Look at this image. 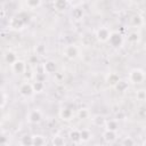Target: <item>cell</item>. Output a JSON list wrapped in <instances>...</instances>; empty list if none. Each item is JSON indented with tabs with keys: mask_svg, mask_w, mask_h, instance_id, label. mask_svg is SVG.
I'll list each match as a JSON object with an SVG mask.
<instances>
[{
	"mask_svg": "<svg viewBox=\"0 0 146 146\" xmlns=\"http://www.w3.org/2000/svg\"><path fill=\"white\" fill-rule=\"evenodd\" d=\"M43 70H44V73H48V74L55 73L56 70H57V64H56V62L52 60V59L47 60L46 63H43Z\"/></svg>",
	"mask_w": 146,
	"mask_h": 146,
	"instance_id": "30bf717a",
	"label": "cell"
},
{
	"mask_svg": "<svg viewBox=\"0 0 146 146\" xmlns=\"http://www.w3.org/2000/svg\"><path fill=\"white\" fill-rule=\"evenodd\" d=\"M43 144H46V140H44L43 136H40V135L33 136V146H41Z\"/></svg>",
	"mask_w": 146,
	"mask_h": 146,
	"instance_id": "cb8c5ba5",
	"label": "cell"
},
{
	"mask_svg": "<svg viewBox=\"0 0 146 146\" xmlns=\"http://www.w3.org/2000/svg\"><path fill=\"white\" fill-rule=\"evenodd\" d=\"M104 127H105L106 130L117 131V129H119V122H117L116 120H106Z\"/></svg>",
	"mask_w": 146,
	"mask_h": 146,
	"instance_id": "2e32d148",
	"label": "cell"
},
{
	"mask_svg": "<svg viewBox=\"0 0 146 146\" xmlns=\"http://www.w3.org/2000/svg\"><path fill=\"white\" fill-rule=\"evenodd\" d=\"M91 121H92V124H94V125H96V127H102V125H105L106 119H105V116H104V115L98 114V115L92 116Z\"/></svg>",
	"mask_w": 146,
	"mask_h": 146,
	"instance_id": "9a60e30c",
	"label": "cell"
},
{
	"mask_svg": "<svg viewBox=\"0 0 146 146\" xmlns=\"http://www.w3.org/2000/svg\"><path fill=\"white\" fill-rule=\"evenodd\" d=\"M25 24H26L25 21H24L18 14H17L16 16H13V17L9 19V27H10L11 30H15V31L22 30Z\"/></svg>",
	"mask_w": 146,
	"mask_h": 146,
	"instance_id": "7a4b0ae2",
	"label": "cell"
},
{
	"mask_svg": "<svg viewBox=\"0 0 146 146\" xmlns=\"http://www.w3.org/2000/svg\"><path fill=\"white\" fill-rule=\"evenodd\" d=\"M68 138L73 141V143H80L81 141V137H80V130L78 129H72L68 133Z\"/></svg>",
	"mask_w": 146,
	"mask_h": 146,
	"instance_id": "d6986e66",
	"label": "cell"
},
{
	"mask_svg": "<svg viewBox=\"0 0 146 146\" xmlns=\"http://www.w3.org/2000/svg\"><path fill=\"white\" fill-rule=\"evenodd\" d=\"M67 6H68L67 0H55L54 1V8L57 11H64L67 8Z\"/></svg>",
	"mask_w": 146,
	"mask_h": 146,
	"instance_id": "5bb4252c",
	"label": "cell"
},
{
	"mask_svg": "<svg viewBox=\"0 0 146 146\" xmlns=\"http://www.w3.org/2000/svg\"><path fill=\"white\" fill-rule=\"evenodd\" d=\"M5 103H6V94L2 92V104H1V107H2V108L5 107Z\"/></svg>",
	"mask_w": 146,
	"mask_h": 146,
	"instance_id": "d6a6232c",
	"label": "cell"
},
{
	"mask_svg": "<svg viewBox=\"0 0 146 146\" xmlns=\"http://www.w3.org/2000/svg\"><path fill=\"white\" fill-rule=\"evenodd\" d=\"M63 55L67 59H75L78 57V55H79V49L74 44H67L63 49Z\"/></svg>",
	"mask_w": 146,
	"mask_h": 146,
	"instance_id": "277c9868",
	"label": "cell"
},
{
	"mask_svg": "<svg viewBox=\"0 0 146 146\" xmlns=\"http://www.w3.org/2000/svg\"><path fill=\"white\" fill-rule=\"evenodd\" d=\"M16 1H25V0H16Z\"/></svg>",
	"mask_w": 146,
	"mask_h": 146,
	"instance_id": "e575fe53",
	"label": "cell"
},
{
	"mask_svg": "<svg viewBox=\"0 0 146 146\" xmlns=\"http://www.w3.org/2000/svg\"><path fill=\"white\" fill-rule=\"evenodd\" d=\"M72 16H73V18H75V19H81L82 16H83V11H82V9H80V8H75V9H73V11H72Z\"/></svg>",
	"mask_w": 146,
	"mask_h": 146,
	"instance_id": "4316f807",
	"label": "cell"
},
{
	"mask_svg": "<svg viewBox=\"0 0 146 146\" xmlns=\"http://www.w3.org/2000/svg\"><path fill=\"white\" fill-rule=\"evenodd\" d=\"M18 92H19V95L23 96V97H26V98H27V97H31V96L34 94L32 83H30V82H23V83L19 86V88H18Z\"/></svg>",
	"mask_w": 146,
	"mask_h": 146,
	"instance_id": "8992f818",
	"label": "cell"
},
{
	"mask_svg": "<svg viewBox=\"0 0 146 146\" xmlns=\"http://www.w3.org/2000/svg\"><path fill=\"white\" fill-rule=\"evenodd\" d=\"M58 115H59L60 120H63V121H70V120H72V117H73L74 114H73V110L72 108H70V107H63L59 111Z\"/></svg>",
	"mask_w": 146,
	"mask_h": 146,
	"instance_id": "9c48e42d",
	"label": "cell"
},
{
	"mask_svg": "<svg viewBox=\"0 0 146 146\" xmlns=\"http://www.w3.org/2000/svg\"><path fill=\"white\" fill-rule=\"evenodd\" d=\"M32 86H33L34 92H41L44 89V83H43L42 80H35V81H33L32 82Z\"/></svg>",
	"mask_w": 146,
	"mask_h": 146,
	"instance_id": "44dd1931",
	"label": "cell"
},
{
	"mask_svg": "<svg viewBox=\"0 0 146 146\" xmlns=\"http://www.w3.org/2000/svg\"><path fill=\"white\" fill-rule=\"evenodd\" d=\"M143 145H146V140H144V141H143Z\"/></svg>",
	"mask_w": 146,
	"mask_h": 146,
	"instance_id": "836d02e7",
	"label": "cell"
},
{
	"mask_svg": "<svg viewBox=\"0 0 146 146\" xmlns=\"http://www.w3.org/2000/svg\"><path fill=\"white\" fill-rule=\"evenodd\" d=\"M52 144H54L55 146H62V145L65 144V141H64V138H63V137L56 136V137H54V139H52Z\"/></svg>",
	"mask_w": 146,
	"mask_h": 146,
	"instance_id": "83f0119b",
	"label": "cell"
},
{
	"mask_svg": "<svg viewBox=\"0 0 146 146\" xmlns=\"http://www.w3.org/2000/svg\"><path fill=\"white\" fill-rule=\"evenodd\" d=\"M108 43L114 47V48H117L120 46H122L123 43V36L120 32L117 31H113L111 32V35H110V39H108Z\"/></svg>",
	"mask_w": 146,
	"mask_h": 146,
	"instance_id": "3957f363",
	"label": "cell"
},
{
	"mask_svg": "<svg viewBox=\"0 0 146 146\" xmlns=\"http://www.w3.org/2000/svg\"><path fill=\"white\" fill-rule=\"evenodd\" d=\"M110 35H111V31L105 26H102L96 31V39L99 42H103V43L104 42H108Z\"/></svg>",
	"mask_w": 146,
	"mask_h": 146,
	"instance_id": "5b68a950",
	"label": "cell"
},
{
	"mask_svg": "<svg viewBox=\"0 0 146 146\" xmlns=\"http://www.w3.org/2000/svg\"><path fill=\"white\" fill-rule=\"evenodd\" d=\"M80 137H81V141H88L91 138V132L88 129H82L80 130Z\"/></svg>",
	"mask_w": 146,
	"mask_h": 146,
	"instance_id": "603a6c76",
	"label": "cell"
},
{
	"mask_svg": "<svg viewBox=\"0 0 146 146\" xmlns=\"http://www.w3.org/2000/svg\"><path fill=\"white\" fill-rule=\"evenodd\" d=\"M103 139L107 143V144H112L115 141L116 139V131H112V130H106L103 132Z\"/></svg>",
	"mask_w": 146,
	"mask_h": 146,
	"instance_id": "8fae6325",
	"label": "cell"
},
{
	"mask_svg": "<svg viewBox=\"0 0 146 146\" xmlns=\"http://www.w3.org/2000/svg\"><path fill=\"white\" fill-rule=\"evenodd\" d=\"M3 58H5V62L9 65H13L18 58H17V55L15 51H11V50H8L5 55H3Z\"/></svg>",
	"mask_w": 146,
	"mask_h": 146,
	"instance_id": "7c38bea8",
	"label": "cell"
},
{
	"mask_svg": "<svg viewBox=\"0 0 146 146\" xmlns=\"http://www.w3.org/2000/svg\"><path fill=\"white\" fill-rule=\"evenodd\" d=\"M143 23H144V19H143V17H141L140 15H133V16L130 18V24H131L132 26H135V27L141 26Z\"/></svg>",
	"mask_w": 146,
	"mask_h": 146,
	"instance_id": "ffe728a7",
	"label": "cell"
},
{
	"mask_svg": "<svg viewBox=\"0 0 146 146\" xmlns=\"http://www.w3.org/2000/svg\"><path fill=\"white\" fill-rule=\"evenodd\" d=\"M24 21H25V23H27V22H30V16H29V14L26 13V11H22V13H19L18 14Z\"/></svg>",
	"mask_w": 146,
	"mask_h": 146,
	"instance_id": "4dcf8cb0",
	"label": "cell"
},
{
	"mask_svg": "<svg viewBox=\"0 0 146 146\" xmlns=\"http://www.w3.org/2000/svg\"><path fill=\"white\" fill-rule=\"evenodd\" d=\"M42 120V113L39 110H31L27 114V121L32 124H36Z\"/></svg>",
	"mask_w": 146,
	"mask_h": 146,
	"instance_id": "52a82bcc",
	"label": "cell"
},
{
	"mask_svg": "<svg viewBox=\"0 0 146 146\" xmlns=\"http://www.w3.org/2000/svg\"><path fill=\"white\" fill-rule=\"evenodd\" d=\"M78 116H79V119H81V120L88 119V116H89V111H88L87 108H80V110H78Z\"/></svg>",
	"mask_w": 146,
	"mask_h": 146,
	"instance_id": "484cf974",
	"label": "cell"
},
{
	"mask_svg": "<svg viewBox=\"0 0 146 146\" xmlns=\"http://www.w3.org/2000/svg\"><path fill=\"white\" fill-rule=\"evenodd\" d=\"M44 46H42V44H39V46H36V48H35V51H36V55H42L43 52H44Z\"/></svg>",
	"mask_w": 146,
	"mask_h": 146,
	"instance_id": "1f68e13d",
	"label": "cell"
},
{
	"mask_svg": "<svg viewBox=\"0 0 146 146\" xmlns=\"http://www.w3.org/2000/svg\"><path fill=\"white\" fill-rule=\"evenodd\" d=\"M136 97H137V99L140 100V102L146 100V91H145V90H139V91H137Z\"/></svg>",
	"mask_w": 146,
	"mask_h": 146,
	"instance_id": "f1b7e54d",
	"label": "cell"
},
{
	"mask_svg": "<svg viewBox=\"0 0 146 146\" xmlns=\"http://www.w3.org/2000/svg\"><path fill=\"white\" fill-rule=\"evenodd\" d=\"M21 144L23 146H31L33 145V136H30V135H25L21 138Z\"/></svg>",
	"mask_w": 146,
	"mask_h": 146,
	"instance_id": "7402d4cb",
	"label": "cell"
},
{
	"mask_svg": "<svg viewBox=\"0 0 146 146\" xmlns=\"http://www.w3.org/2000/svg\"><path fill=\"white\" fill-rule=\"evenodd\" d=\"M145 79H146V74L141 68H132L128 75L129 82H131L133 84L143 83L145 81Z\"/></svg>",
	"mask_w": 146,
	"mask_h": 146,
	"instance_id": "6da1fadb",
	"label": "cell"
},
{
	"mask_svg": "<svg viewBox=\"0 0 146 146\" xmlns=\"http://www.w3.org/2000/svg\"><path fill=\"white\" fill-rule=\"evenodd\" d=\"M119 81H120V78L116 73H108L106 76V83L110 87H114Z\"/></svg>",
	"mask_w": 146,
	"mask_h": 146,
	"instance_id": "4fadbf2b",
	"label": "cell"
},
{
	"mask_svg": "<svg viewBox=\"0 0 146 146\" xmlns=\"http://www.w3.org/2000/svg\"><path fill=\"white\" fill-rule=\"evenodd\" d=\"M140 40V32L139 31H131L128 34V41L130 43H137Z\"/></svg>",
	"mask_w": 146,
	"mask_h": 146,
	"instance_id": "e0dca14e",
	"label": "cell"
},
{
	"mask_svg": "<svg viewBox=\"0 0 146 146\" xmlns=\"http://www.w3.org/2000/svg\"><path fill=\"white\" fill-rule=\"evenodd\" d=\"M128 87H129V83H128L125 80H121V79H120V81L114 86L115 90L119 91V92H124V91H127V90H128Z\"/></svg>",
	"mask_w": 146,
	"mask_h": 146,
	"instance_id": "ac0fdd59",
	"label": "cell"
},
{
	"mask_svg": "<svg viewBox=\"0 0 146 146\" xmlns=\"http://www.w3.org/2000/svg\"><path fill=\"white\" fill-rule=\"evenodd\" d=\"M135 144H136L135 140L131 139L130 137H127V138H124L122 140V145H125V146H131V145H135Z\"/></svg>",
	"mask_w": 146,
	"mask_h": 146,
	"instance_id": "f546056e",
	"label": "cell"
},
{
	"mask_svg": "<svg viewBox=\"0 0 146 146\" xmlns=\"http://www.w3.org/2000/svg\"><path fill=\"white\" fill-rule=\"evenodd\" d=\"M25 2H26V6H27L30 9L38 8V7L41 5V0H25Z\"/></svg>",
	"mask_w": 146,
	"mask_h": 146,
	"instance_id": "d4e9b609",
	"label": "cell"
},
{
	"mask_svg": "<svg viewBox=\"0 0 146 146\" xmlns=\"http://www.w3.org/2000/svg\"><path fill=\"white\" fill-rule=\"evenodd\" d=\"M10 66H11L13 72L16 73V74H23V73L26 71V64H25V62L22 60V59H17V60H16L13 65H10Z\"/></svg>",
	"mask_w": 146,
	"mask_h": 146,
	"instance_id": "ba28073f",
	"label": "cell"
}]
</instances>
